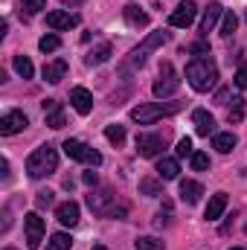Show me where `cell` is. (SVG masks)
Segmentation results:
<instances>
[{
  "label": "cell",
  "instance_id": "6da1fadb",
  "mask_svg": "<svg viewBox=\"0 0 247 250\" xmlns=\"http://www.w3.org/2000/svg\"><path fill=\"white\" fill-rule=\"evenodd\" d=\"M186 82L192 84V90L206 93L218 84V64L212 62V56H198L186 64Z\"/></svg>",
  "mask_w": 247,
  "mask_h": 250
},
{
  "label": "cell",
  "instance_id": "7a4b0ae2",
  "mask_svg": "<svg viewBox=\"0 0 247 250\" xmlns=\"http://www.w3.org/2000/svg\"><path fill=\"white\" fill-rule=\"evenodd\" d=\"M56 169H59V151H56L53 146H38V148L29 154V160H26V175L35 178V181L53 175Z\"/></svg>",
  "mask_w": 247,
  "mask_h": 250
},
{
  "label": "cell",
  "instance_id": "3957f363",
  "mask_svg": "<svg viewBox=\"0 0 247 250\" xmlns=\"http://www.w3.org/2000/svg\"><path fill=\"white\" fill-rule=\"evenodd\" d=\"M181 108H184L181 102H148V105H137L131 111V120L140 125H151V123H157V120H163V117L178 114Z\"/></svg>",
  "mask_w": 247,
  "mask_h": 250
},
{
  "label": "cell",
  "instance_id": "277c9868",
  "mask_svg": "<svg viewBox=\"0 0 247 250\" xmlns=\"http://www.w3.org/2000/svg\"><path fill=\"white\" fill-rule=\"evenodd\" d=\"M62 148L70 160H79V163H84V166H90V169L102 163V154H99L96 148H90L87 143H82V140H64Z\"/></svg>",
  "mask_w": 247,
  "mask_h": 250
},
{
  "label": "cell",
  "instance_id": "5b68a950",
  "mask_svg": "<svg viewBox=\"0 0 247 250\" xmlns=\"http://www.w3.org/2000/svg\"><path fill=\"white\" fill-rule=\"evenodd\" d=\"M169 41V35L160 29V32H151V35H145V41L140 44V47H134L131 50V56H128V62H125V67H143L145 64V59H148V53H154L160 44H166Z\"/></svg>",
  "mask_w": 247,
  "mask_h": 250
},
{
  "label": "cell",
  "instance_id": "8992f818",
  "mask_svg": "<svg viewBox=\"0 0 247 250\" xmlns=\"http://www.w3.org/2000/svg\"><path fill=\"white\" fill-rule=\"evenodd\" d=\"M178 87H181V79H178V73H175V67L166 62L160 67V79L154 82V96L157 99H166V96H172V93H178Z\"/></svg>",
  "mask_w": 247,
  "mask_h": 250
},
{
  "label": "cell",
  "instance_id": "52a82bcc",
  "mask_svg": "<svg viewBox=\"0 0 247 250\" xmlns=\"http://www.w3.org/2000/svg\"><path fill=\"white\" fill-rule=\"evenodd\" d=\"M87 207H90L96 215H102V218H111V212L117 209V195H114L111 189L90 192V195H87Z\"/></svg>",
  "mask_w": 247,
  "mask_h": 250
},
{
  "label": "cell",
  "instance_id": "ba28073f",
  "mask_svg": "<svg viewBox=\"0 0 247 250\" xmlns=\"http://www.w3.org/2000/svg\"><path fill=\"white\" fill-rule=\"evenodd\" d=\"M23 230H26V248L29 250L41 248V242H44V218L38 212H29L23 218Z\"/></svg>",
  "mask_w": 247,
  "mask_h": 250
},
{
  "label": "cell",
  "instance_id": "9c48e42d",
  "mask_svg": "<svg viewBox=\"0 0 247 250\" xmlns=\"http://www.w3.org/2000/svg\"><path fill=\"white\" fill-rule=\"evenodd\" d=\"M166 148V134H140L137 137V154L140 157H157Z\"/></svg>",
  "mask_w": 247,
  "mask_h": 250
},
{
  "label": "cell",
  "instance_id": "30bf717a",
  "mask_svg": "<svg viewBox=\"0 0 247 250\" xmlns=\"http://www.w3.org/2000/svg\"><path fill=\"white\" fill-rule=\"evenodd\" d=\"M26 125H29V120H26L23 111H9V114L0 117V134H3V137H12V134L23 131Z\"/></svg>",
  "mask_w": 247,
  "mask_h": 250
},
{
  "label": "cell",
  "instance_id": "8fae6325",
  "mask_svg": "<svg viewBox=\"0 0 247 250\" xmlns=\"http://www.w3.org/2000/svg\"><path fill=\"white\" fill-rule=\"evenodd\" d=\"M195 15H198V6H195L192 0H184V3L169 15V23H172V26H178V29H186V26L195 21Z\"/></svg>",
  "mask_w": 247,
  "mask_h": 250
},
{
  "label": "cell",
  "instance_id": "7c38bea8",
  "mask_svg": "<svg viewBox=\"0 0 247 250\" xmlns=\"http://www.w3.org/2000/svg\"><path fill=\"white\" fill-rule=\"evenodd\" d=\"M47 26L56 29V32H62V29H73V26H79V15H73V12H62V9L47 12Z\"/></svg>",
  "mask_w": 247,
  "mask_h": 250
},
{
  "label": "cell",
  "instance_id": "4fadbf2b",
  "mask_svg": "<svg viewBox=\"0 0 247 250\" xmlns=\"http://www.w3.org/2000/svg\"><path fill=\"white\" fill-rule=\"evenodd\" d=\"M70 105H73L82 117H87V114L93 111V93H90L87 87H73V90H70Z\"/></svg>",
  "mask_w": 247,
  "mask_h": 250
},
{
  "label": "cell",
  "instance_id": "5bb4252c",
  "mask_svg": "<svg viewBox=\"0 0 247 250\" xmlns=\"http://www.w3.org/2000/svg\"><path fill=\"white\" fill-rule=\"evenodd\" d=\"M41 108H44V120H47L50 128H64V125H67L64 108L56 102V99H44V102H41Z\"/></svg>",
  "mask_w": 247,
  "mask_h": 250
},
{
  "label": "cell",
  "instance_id": "9a60e30c",
  "mask_svg": "<svg viewBox=\"0 0 247 250\" xmlns=\"http://www.w3.org/2000/svg\"><path fill=\"white\" fill-rule=\"evenodd\" d=\"M192 123H195V134H198V137H212V134H215V120H212V114L204 111V108H198V111L192 114Z\"/></svg>",
  "mask_w": 247,
  "mask_h": 250
},
{
  "label": "cell",
  "instance_id": "2e32d148",
  "mask_svg": "<svg viewBox=\"0 0 247 250\" xmlns=\"http://www.w3.org/2000/svg\"><path fill=\"white\" fill-rule=\"evenodd\" d=\"M56 218L62 221L64 227H76L79 224V204L76 201H64L56 207Z\"/></svg>",
  "mask_w": 247,
  "mask_h": 250
},
{
  "label": "cell",
  "instance_id": "e0dca14e",
  "mask_svg": "<svg viewBox=\"0 0 247 250\" xmlns=\"http://www.w3.org/2000/svg\"><path fill=\"white\" fill-rule=\"evenodd\" d=\"M221 18H224V6H221V3H209V6L204 9V18H201V35H206Z\"/></svg>",
  "mask_w": 247,
  "mask_h": 250
},
{
  "label": "cell",
  "instance_id": "ac0fdd59",
  "mask_svg": "<svg viewBox=\"0 0 247 250\" xmlns=\"http://www.w3.org/2000/svg\"><path fill=\"white\" fill-rule=\"evenodd\" d=\"M224 209H227V192H215V195L209 198V204H206L204 218H206V221H218V218L224 215Z\"/></svg>",
  "mask_w": 247,
  "mask_h": 250
},
{
  "label": "cell",
  "instance_id": "d6986e66",
  "mask_svg": "<svg viewBox=\"0 0 247 250\" xmlns=\"http://www.w3.org/2000/svg\"><path fill=\"white\" fill-rule=\"evenodd\" d=\"M178 172H181V166H178L175 157H160V160H157V178H160V181H175Z\"/></svg>",
  "mask_w": 247,
  "mask_h": 250
},
{
  "label": "cell",
  "instance_id": "ffe728a7",
  "mask_svg": "<svg viewBox=\"0 0 247 250\" xmlns=\"http://www.w3.org/2000/svg\"><path fill=\"white\" fill-rule=\"evenodd\" d=\"M64 76H67V62H64V59H56V62L44 64V79H47L50 84H59Z\"/></svg>",
  "mask_w": 247,
  "mask_h": 250
},
{
  "label": "cell",
  "instance_id": "44dd1931",
  "mask_svg": "<svg viewBox=\"0 0 247 250\" xmlns=\"http://www.w3.org/2000/svg\"><path fill=\"white\" fill-rule=\"evenodd\" d=\"M108 59H111V44L105 41V44L93 47V50H90V53L84 56V64H87V67H99V64H105Z\"/></svg>",
  "mask_w": 247,
  "mask_h": 250
},
{
  "label": "cell",
  "instance_id": "7402d4cb",
  "mask_svg": "<svg viewBox=\"0 0 247 250\" xmlns=\"http://www.w3.org/2000/svg\"><path fill=\"white\" fill-rule=\"evenodd\" d=\"M212 148L221 151V154H230L236 148V134L233 131H224V134H212Z\"/></svg>",
  "mask_w": 247,
  "mask_h": 250
},
{
  "label": "cell",
  "instance_id": "603a6c76",
  "mask_svg": "<svg viewBox=\"0 0 247 250\" xmlns=\"http://www.w3.org/2000/svg\"><path fill=\"white\" fill-rule=\"evenodd\" d=\"M201 195H204V187L198 181H181V198H184L186 204H198Z\"/></svg>",
  "mask_w": 247,
  "mask_h": 250
},
{
  "label": "cell",
  "instance_id": "cb8c5ba5",
  "mask_svg": "<svg viewBox=\"0 0 247 250\" xmlns=\"http://www.w3.org/2000/svg\"><path fill=\"white\" fill-rule=\"evenodd\" d=\"M123 15H125V21H128L131 26H145V23H148V15H145V12H140V6H134V3H128V6H125Z\"/></svg>",
  "mask_w": 247,
  "mask_h": 250
},
{
  "label": "cell",
  "instance_id": "d4e9b609",
  "mask_svg": "<svg viewBox=\"0 0 247 250\" xmlns=\"http://www.w3.org/2000/svg\"><path fill=\"white\" fill-rule=\"evenodd\" d=\"M140 192H145L148 198H160L163 195V184L157 178H143L140 181Z\"/></svg>",
  "mask_w": 247,
  "mask_h": 250
},
{
  "label": "cell",
  "instance_id": "484cf974",
  "mask_svg": "<svg viewBox=\"0 0 247 250\" xmlns=\"http://www.w3.org/2000/svg\"><path fill=\"white\" fill-rule=\"evenodd\" d=\"M236 26H239L236 12H233V9H230V12H224V18H221V35H224V38H230V35L236 32Z\"/></svg>",
  "mask_w": 247,
  "mask_h": 250
},
{
  "label": "cell",
  "instance_id": "4316f807",
  "mask_svg": "<svg viewBox=\"0 0 247 250\" xmlns=\"http://www.w3.org/2000/svg\"><path fill=\"white\" fill-rule=\"evenodd\" d=\"M41 9H47V0H21V6H18V12L21 15H38Z\"/></svg>",
  "mask_w": 247,
  "mask_h": 250
},
{
  "label": "cell",
  "instance_id": "83f0119b",
  "mask_svg": "<svg viewBox=\"0 0 247 250\" xmlns=\"http://www.w3.org/2000/svg\"><path fill=\"white\" fill-rule=\"evenodd\" d=\"M15 70H18V76H23V79H32L35 76V67H32V62L26 59V56H15Z\"/></svg>",
  "mask_w": 247,
  "mask_h": 250
},
{
  "label": "cell",
  "instance_id": "f1b7e54d",
  "mask_svg": "<svg viewBox=\"0 0 247 250\" xmlns=\"http://www.w3.org/2000/svg\"><path fill=\"white\" fill-rule=\"evenodd\" d=\"M70 245H73V239L67 233H53L47 242V250H70Z\"/></svg>",
  "mask_w": 247,
  "mask_h": 250
},
{
  "label": "cell",
  "instance_id": "f546056e",
  "mask_svg": "<svg viewBox=\"0 0 247 250\" xmlns=\"http://www.w3.org/2000/svg\"><path fill=\"white\" fill-rule=\"evenodd\" d=\"M134 250H163V242L154 239V236H140L134 242Z\"/></svg>",
  "mask_w": 247,
  "mask_h": 250
},
{
  "label": "cell",
  "instance_id": "4dcf8cb0",
  "mask_svg": "<svg viewBox=\"0 0 247 250\" xmlns=\"http://www.w3.org/2000/svg\"><path fill=\"white\" fill-rule=\"evenodd\" d=\"M242 117H245V99L236 96V99H233V108L227 111V120H230V125H233V123H242Z\"/></svg>",
  "mask_w": 247,
  "mask_h": 250
},
{
  "label": "cell",
  "instance_id": "1f68e13d",
  "mask_svg": "<svg viewBox=\"0 0 247 250\" xmlns=\"http://www.w3.org/2000/svg\"><path fill=\"white\" fill-rule=\"evenodd\" d=\"M105 137H108L114 146H123L125 143V128L123 125H108V128H105Z\"/></svg>",
  "mask_w": 247,
  "mask_h": 250
},
{
  "label": "cell",
  "instance_id": "d6a6232c",
  "mask_svg": "<svg viewBox=\"0 0 247 250\" xmlns=\"http://www.w3.org/2000/svg\"><path fill=\"white\" fill-rule=\"evenodd\" d=\"M189 163H192L195 172H204V169H209V154H204V151H192Z\"/></svg>",
  "mask_w": 247,
  "mask_h": 250
},
{
  "label": "cell",
  "instance_id": "836d02e7",
  "mask_svg": "<svg viewBox=\"0 0 247 250\" xmlns=\"http://www.w3.org/2000/svg\"><path fill=\"white\" fill-rule=\"evenodd\" d=\"M38 47H41V53H56L62 47V41H59V35H44L38 41Z\"/></svg>",
  "mask_w": 247,
  "mask_h": 250
},
{
  "label": "cell",
  "instance_id": "e575fe53",
  "mask_svg": "<svg viewBox=\"0 0 247 250\" xmlns=\"http://www.w3.org/2000/svg\"><path fill=\"white\" fill-rule=\"evenodd\" d=\"M53 195H56V192H50V189H41V192L35 195V207H38V209H47V207H53V201H56Z\"/></svg>",
  "mask_w": 247,
  "mask_h": 250
},
{
  "label": "cell",
  "instance_id": "d590c367",
  "mask_svg": "<svg viewBox=\"0 0 247 250\" xmlns=\"http://www.w3.org/2000/svg\"><path fill=\"white\" fill-rule=\"evenodd\" d=\"M154 224H157V227H169V224H172V204H169V201H166V204H163V209L157 212Z\"/></svg>",
  "mask_w": 247,
  "mask_h": 250
},
{
  "label": "cell",
  "instance_id": "8d00e7d4",
  "mask_svg": "<svg viewBox=\"0 0 247 250\" xmlns=\"http://www.w3.org/2000/svg\"><path fill=\"white\" fill-rule=\"evenodd\" d=\"M192 151H195V148H192V140L184 137V140L178 143V157H192Z\"/></svg>",
  "mask_w": 247,
  "mask_h": 250
},
{
  "label": "cell",
  "instance_id": "74e56055",
  "mask_svg": "<svg viewBox=\"0 0 247 250\" xmlns=\"http://www.w3.org/2000/svg\"><path fill=\"white\" fill-rule=\"evenodd\" d=\"M236 87H242V90H247V64H242L239 70H236Z\"/></svg>",
  "mask_w": 247,
  "mask_h": 250
},
{
  "label": "cell",
  "instance_id": "f35d334b",
  "mask_svg": "<svg viewBox=\"0 0 247 250\" xmlns=\"http://www.w3.org/2000/svg\"><path fill=\"white\" fill-rule=\"evenodd\" d=\"M189 53H201V56H209V47H206L204 41H198V44H192V47H189Z\"/></svg>",
  "mask_w": 247,
  "mask_h": 250
},
{
  "label": "cell",
  "instance_id": "ab89813d",
  "mask_svg": "<svg viewBox=\"0 0 247 250\" xmlns=\"http://www.w3.org/2000/svg\"><path fill=\"white\" fill-rule=\"evenodd\" d=\"M82 181H84L87 187H96V172H84V175H82Z\"/></svg>",
  "mask_w": 247,
  "mask_h": 250
},
{
  "label": "cell",
  "instance_id": "60d3db41",
  "mask_svg": "<svg viewBox=\"0 0 247 250\" xmlns=\"http://www.w3.org/2000/svg\"><path fill=\"white\" fill-rule=\"evenodd\" d=\"M90 250H108V248H105V245H93Z\"/></svg>",
  "mask_w": 247,
  "mask_h": 250
},
{
  "label": "cell",
  "instance_id": "b9f144b4",
  "mask_svg": "<svg viewBox=\"0 0 247 250\" xmlns=\"http://www.w3.org/2000/svg\"><path fill=\"white\" fill-rule=\"evenodd\" d=\"M70 3H82V0H64V6H70Z\"/></svg>",
  "mask_w": 247,
  "mask_h": 250
},
{
  "label": "cell",
  "instance_id": "7bdbcfd3",
  "mask_svg": "<svg viewBox=\"0 0 247 250\" xmlns=\"http://www.w3.org/2000/svg\"><path fill=\"white\" fill-rule=\"evenodd\" d=\"M230 250H242V248H230Z\"/></svg>",
  "mask_w": 247,
  "mask_h": 250
},
{
  "label": "cell",
  "instance_id": "ee69618b",
  "mask_svg": "<svg viewBox=\"0 0 247 250\" xmlns=\"http://www.w3.org/2000/svg\"><path fill=\"white\" fill-rule=\"evenodd\" d=\"M6 250H15V248H6Z\"/></svg>",
  "mask_w": 247,
  "mask_h": 250
},
{
  "label": "cell",
  "instance_id": "f6af8a7d",
  "mask_svg": "<svg viewBox=\"0 0 247 250\" xmlns=\"http://www.w3.org/2000/svg\"><path fill=\"white\" fill-rule=\"evenodd\" d=\"M245 233H247V227H245Z\"/></svg>",
  "mask_w": 247,
  "mask_h": 250
}]
</instances>
